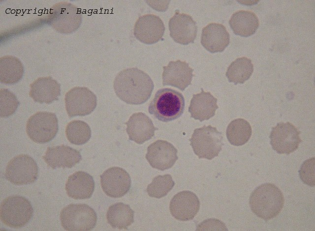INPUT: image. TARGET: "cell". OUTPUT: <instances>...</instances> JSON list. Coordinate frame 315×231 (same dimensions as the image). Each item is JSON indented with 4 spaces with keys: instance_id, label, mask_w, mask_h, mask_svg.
<instances>
[{
    "instance_id": "cell-1",
    "label": "cell",
    "mask_w": 315,
    "mask_h": 231,
    "mask_svg": "<svg viewBox=\"0 0 315 231\" xmlns=\"http://www.w3.org/2000/svg\"><path fill=\"white\" fill-rule=\"evenodd\" d=\"M117 96L128 104L140 105L150 97L154 83L150 77L137 68H129L120 72L114 81Z\"/></svg>"
},
{
    "instance_id": "cell-2",
    "label": "cell",
    "mask_w": 315,
    "mask_h": 231,
    "mask_svg": "<svg viewBox=\"0 0 315 231\" xmlns=\"http://www.w3.org/2000/svg\"><path fill=\"white\" fill-rule=\"evenodd\" d=\"M284 202L281 190L274 184L266 183L253 190L250 197L249 204L253 213L267 221L280 213Z\"/></svg>"
},
{
    "instance_id": "cell-3",
    "label": "cell",
    "mask_w": 315,
    "mask_h": 231,
    "mask_svg": "<svg viewBox=\"0 0 315 231\" xmlns=\"http://www.w3.org/2000/svg\"><path fill=\"white\" fill-rule=\"evenodd\" d=\"M185 109V99L181 93L169 88L158 90L150 102L149 113L163 122L179 118Z\"/></svg>"
},
{
    "instance_id": "cell-4",
    "label": "cell",
    "mask_w": 315,
    "mask_h": 231,
    "mask_svg": "<svg viewBox=\"0 0 315 231\" xmlns=\"http://www.w3.org/2000/svg\"><path fill=\"white\" fill-rule=\"evenodd\" d=\"M33 213L30 202L20 196L5 198L0 205V216L2 222L10 228L18 229L25 226Z\"/></svg>"
},
{
    "instance_id": "cell-5",
    "label": "cell",
    "mask_w": 315,
    "mask_h": 231,
    "mask_svg": "<svg viewBox=\"0 0 315 231\" xmlns=\"http://www.w3.org/2000/svg\"><path fill=\"white\" fill-rule=\"evenodd\" d=\"M222 133L211 125L196 128L189 139L194 153L200 158L212 160L218 156L223 145Z\"/></svg>"
},
{
    "instance_id": "cell-6",
    "label": "cell",
    "mask_w": 315,
    "mask_h": 231,
    "mask_svg": "<svg viewBox=\"0 0 315 231\" xmlns=\"http://www.w3.org/2000/svg\"><path fill=\"white\" fill-rule=\"evenodd\" d=\"M82 16L80 9L67 2L54 4L50 10L47 22L58 32L71 33L80 27Z\"/></svg>"
},
{
    "instance_id": "cell-7",
    "label": "cell",
    "mask_w": 315,
    "mask_h": 231,
    "mask_svg": "<svg viewBox=\"0 0 315 231\" xmlns=\"http://www.w3.org/2000/svg\"><path fill=\"white\" fill-rule=\"evenodd\" d=\"M60 220L63 228L68 231H91L95 227L97 215L85 204H70L61 211Z\"/></svg>"
},
{
    "instance_id": "cell-8",
    "label": "cell",
    "mask_w": 315,
    "mask_h": 231,
    "mask_svg": "<svg viewBox=\"0 0 315 231\" xmlns=\"http://www.w3.org/2000/svg\"><path fill=\"white\" fill-rule=\"evenodd\" d=\"M58 120L55 114L38 112L28 120L26 132L34 142L44 144L51 141L58 131Z\"/></svg>"
},
{
    "instance_id": "cell-9",
    "label": "cell",
    "mask_w": 315,
    "mask_h": 231,
    "mask_svg": "<svg viewBox=\"0 0 315 231\" xmlns=\"http://www.w3.org/2000/svg\"><path fill=\"white\" fill-rule=\"evenodd\" d=\"M38 174V168L34 160L28 155L20 154L8 163L4 175L11 183L21 185L33 183Z\"/></svg>"
},
{
    "instance_id": "cell-10",
    "label": "cell",
    "mask_w": 315,
    "mask_h": 231,
    "mask_svg": "<svg viewBox=\"0 0 315 231\" xmlns=\"http://www.w3.org/2000/svg\"><path fill=\"white\" fill-rule=\"evenodd\" d=\"M300 132L291 123H278L272 128L269 136L272 148L279 154H290L302 142Z\"/></svg>"
},
{
    "instance_id": "cell-11",
    "label": "cell",
    "mask_w": 315,
    "mask_h": 231,
    "mask_svg": "<svg viewBox=\"0 0 315 231\" xmlns=\"http://www.w3.org/2000/svg\"><path fill=\"white\" fill-rule=\"evenodd\" d=\"M65 109L69 117L90 114L96 108V95L86 87H74L68 91L64 98Z\"/></svg>"
},
{
    "instance_id": "cell-12",
    "label": "cell",
    "mask_w": 315,
    "mask_h": 231,
    "mask_svg": "<svg viewBox=\"0 0 315 231\" xmlns=\"http://www.w3.org/2000/svg\"><path fill=\"white\" fill-rule=\"evenodd\" d=\"M100 183L103 192L109 197H123L130 189L131 181L128 173L117 167L106 170L100 175Z\"/></svg>"
},
{
    "instance_id": "cell-13",
    "label": "cell",
    "mask_w": 315,
    "mask_h": 231,
    "mask_svg": "<svg viewBox=\"0 0 315 231\" xmlns=\"http://www.w3.org/2000/svg\"><path fill=\"white\" fill-rule=\"evenodd\" d=\"M165 26L161 19L154 14L140 16L134 27V35L139 41L148 45L162 39Z\"/></svg>"
},
{
    "instance_id": "cell-14",
    "label": "cell",
    "mask_w": 315,
    "mask_h": 231,
    "mask_svg": "<svg viewBox=\"0 0 315 231\" xmlns=\"http://www.w3.org/2000/svg\"><path fill=\"white\" fill-rule=\"evenodd\" d=\"M177 152L171 143L158 140L148 147L146 158L153 168L164 171L174 165L178 159Z\"/></svg>"
},
{
    "instance_id": "cell-15",
    "label": "cell",
    "mask_w": 315,
    "mask_h": 231,
    "mask_svg": "<svg viewBox=\"0 0 315 231\" xmlns=\"http://www.w3.org/2000/svg\"><path fill=\"white\" fill-rule=\"evenodd\" d=\"M170 36L177 43L188 45L194 42L197 27L196 22L189 15L180 13L177 10L168 23Z\"/></svg>"
},
{
    "instance_id": "cell-16",
    "label": "cell",
    "mask_w": 315,
    "mask_h": 231,
    "mask_svg": "<svg viewBox=\"0 0 315 231\" xmlns=\"http://www.w3.org/2000/svg\"><path fill=\"white\" fill-rule=\"evenodd\" d=\"M200 202L197 196L189 191L176 194L170 202L171 215L177 220L186 221L192 220L198 212Z\"/></svg>"
},
{
    "instance_id": "cell-17",
    "label": "cell",
    "mask_w": 315,
    "mask_h": 231,
    "mask_svg": "<svg viewBox=\"0 0 315 231\" xmlns=\"http://www.w3.org/2000/svg\"><path fill=\"white\" fill-rule=\"evenodd\" d=\"M162 85L177 87L181 91L191 84L194 75L193 69L186 61H170L167 66H163Z\"/></svg>"
},
{
    "instance_id": "cell-18",
    "label": "cell",
    "mask_w": 315,
    "mask_h": 231,
    "mask_svg": "<svg viewBox=\"0 0 315 231\" xmlns=\"http://www.w3.org/2000/svg\"><path fill=\"white\" fill-rule=\"evenodd\" d=\"M42 158L48 166L53 169L71 168L82 160L79 151L64 144L48 147Z\"/></svg>"
},
{
    "instance_id": "cell-19",
    "label": "cell",
    "mask_w": 315,
    "mask_h": 231,
    "mask_svg": "<svg viewBox=\"0 0 315 231\" xmlns=\"http://www.w3.org/2000/svg\"><path fill=\"white\" fill-rule=\"evenodd\" d=\"M125 124L129 139L138 144L150 140L158 130L149 117L141 112L132 114Z\"/></svg>"
},
{
    "instance_id": "cell-20",
    "label": "cell",
    "mask_w": 315,
    "mask_h": 231,
    "mask_svg": "<svg viewBox=\"0 0 315 231\" xmlns=\"http://www.w3.org/2000/svg\"><path fill=\"white\" fill-rule=\"evenodd\" d=\"M229 42V34L223 25L211 23L203 28L201 43L210 53L223 52Z\"/></svg>"
},
{
    "instance_id": "cell-21",
    "label": "cell",
    "mask_w": 315,
    "mask_h": 231,
    "mask_svg": "<svg viewBox=\"0 0 315 231\" xmlns=\"http://www.w3.org/2000/svg\"><path fill=\"white\" fill-rule=\"evenodd\" d=\"M29 96L40 104H50L58 100L61 85L51 77H39L30 85Z\"/></svg>"
},
{
    "instance_id": "cell-22",
    "label": "cell",
    "mask_w": 315,
    "mask_h": 231,
    "mask_svg": "<svg viewBox=\"0 0 315 231\" xmlns=\"http://www.w3.org/2000/svg\"><path fill=\"white\" fill-rule=\"evenodd\" d=\"M94 178L89 173L76 172L70 175L65 184V190L68 197L75 200L89 199L94 189Z\"/></svg>"
},
{
    "instance_id": "cell-23",
    "label": "cell",
    "mask_w": 315,
    "mask_h": 231,
    "mask_svg": "<svg viewBox=\"0 0 315 231\" xmlns=\"http://www.w3.org/2000/svg\"><path fill=\"white\" fill-rule=\"evenodd\" d=\"M201 90L200 93L193 95L188 111L191 117L202 122L214 116L219 107L216 98L210 92H205L203 88Z\"/></svg>"
},
{
    "instance_id": "cell-24",
    "label": "cell",
    "mask_w": 315,
    "mask_h": 231,
    "mask_svg": "<svg viewBox=\"0 0 315 231\" xmlns=\"http://www.w3.org/2000/svg\"><path fill=\"white\" fill-rule=\"evenodd\" d=\"M229 24L234 34L245 37L253 34L259 25L258 17L254 12L243 10L234 13Z\"/></svg>"
},
{
    "instance_id": "cell-25",
    "label": "cell",
    "mask_w": 315,
    "mask_h": 231,
    "mask_svg": "<svg viewBox=\"0 0 315 231\" xmlns=\"http://www.w3.org/2000/svg\"><path fill=\"white\" fill-rule=\"evenodd\" d=\"M134 211L129 205L118 202L109 207L106 218L113 228L127 230L134 222Z\"/></svg>"
},
{
    "instance_id": "cell-26",
    "label": "cell",
    "mask_w": 315,
    "mask_h": 231,
    "mask_svg": "<svg viewBox=\"0 0 315 231\" xmlns=\"http://www.w3.org/2000/svg\"><path fill=\"white\" fill-rule=\"evenodd\" d=\"M24 72L23 65L20 59L12 56H5L0 58V81L1 83L13 85L23 77Z\"/></svg>"
},
{
    "instance_id": "cell-27",
    "label": "cell",
    "mask_w": 315,
    "mask_h": 231,
    "mask_svg": "<svg viewBox=\"0 0 315 231\" xmlns=\"http://www.w3.org/2000/svg\"><path fill=\"white\" fill-rule=\"evenodd\" d=\"M253 71V65L251 59L243 57L237 58L227 68L226 76L229 82L235 85L244 84Z\"/></svg>"
},
{
    "instance_id": "cell-28",
    "label": "cell",
    "mask_w": 315,
    "mask_h": 231,
    "mask_svg": "<svg viewBox=\"0 0 315 231\" xmlns=\"http://www.w3.org/2000/svg\"><path fill=\"white\" fill-rule=\"evenodd\" d=\"M252 134L250 124L245 119L237 118L228 124L226 132L228 142L235 146L242 145L250 140Z\"/></svg>"
},
{
    "instance_id": "cell-29",
    "label": "cell",
    "mask_w": 315,
    "mask_h": 231,
    "mask_svg": "<svg viewBox=\"0 0 315 231\" xmlns=\"http://www.w3.org/2000/svg\"><path fill=\"white\" fill-rule=\"evenodd\" d=\"M65 134L70 143L82 145L90 139L91 130L86 122L75 120L68 123L65 128Z\"/></svg>"
},
{
    "instance_id": "cell-30",
    "label": "cell",
    "mask_w": 315,
    "mask_h": 231,
    "mask_svg": "<svg viewBox=\"0 0 315 231\" xmlns=\"http://www.w3.org/2000/svg\"><path fill=\"white\" fill-rule=\"evenodd\" d=\"M174 185L175 182L170 174L159 175L153 178L146 190L149 196L160 199L165 196Z\"/></svg>"
},
{
    "instance_id": "cell-31",
    "label": "cell",
    "mask_w": 315,
    "mask_h": 231,
    "mask_svg": "<svg viewBox=\"0 0 315 231\" xmlns=\"http://www.w3.org/2000/svg\"><path fill=\"white\" fill-rule=\"evenodd\" d=\"M19 101L16 96L7 89L0 90V116L1 117H7L16 111Z\"/></svg>"
},
{
    "instance_id": "cell-32",
    "label": "cell",
    "mask_w": 315,
    "mask_h": 231,
    "mask_svg": "<svg viewBox=\"0 0 315 231\" xmlns=\"http://www.w3.org/2000/svg\"><path fill=\"white\" fill-rule=\"evenodd\" d=\"M315 158L312 157L305 161L299 170V177L305 184L314 187L315 185Z\"/></svg>"
},
{
    "instance_id": "cell-33",
    "label": "cell",
    "mask_w": 315,
    "mask_h": 231,
    "mask_svg": "<svg viewBox=\"0 0 315 231\" xmlns=\"http://www.w3.org/2000/svg\"><path fill=\"white\" fill-rule=\"evenodd\" d=\"M196 230L203 231H227L224 223L216 219H209L204 221Z\"/></svg>"
}]
</instances>
